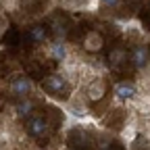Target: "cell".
Masks as SVG:
<instances>
[{"instance_id":"obj_1","label":"cell","mask_w":150,"mask_h":150,"mask_svg":"<svg viewBox=\"0 0 150 150\" xmlns=\"http://www.w3.org/2000/svg\"><path fill=\"white\" fill-rule=\"evenodd\" d=\"M65 110L71 119H86L90 115V106H88V98L86 94H79V92H73L69 100L65 102Z\"/></svg>"},{"instance_id":"obj_2","label":"cell","mask_w":150,"mask_h":150,"mask_svg":"<svg viewBox=\"0 0 150 150\" xmlns=\"http://www.w3.org/2000/svg\"><path fill=\"white\" fill-rule=\"evenodd\" d=\"M106 79L100 77V75H94V77H90L86 81V98L88 102H100L104 96H106Z\"/></svg>"},{"instance_id":"obj_3","label":"cell","mask_w":150,"mask_h":150,"mask_svg":"<svg viewBox=\"0 0 150 150\" xmlns=\"http://www.w3.org/2000/svg\"><path fill=\"white\" fill-rule=\"evenodd\" d=\"M33 90H35V86L27 75H19V77H15L8 83V94L15 98H29L33 94Z\"/></svg>"},{"instance_id":"obj_4","label":"cell","mask_w":150,"mask_h":150,"mask_svg":"<svg viewBox=\"0 0 150 150\" xmlns=\"http://www.w3.org/2000/svg\"><path fill=\"white\" fill-rule=\"evenodd\" d=\"M44 88H46L50 94H54V96H61L63 92H67V90L71 88V83H69V79H67V75L61 71V73H50V75H46V77H44Z\"/></svg>"},{"instance_id":"obj_5","label":"cell","mask_w":150,"mask_h":150,"mask_svg":"<svg viewBox=\"0 0 150 150\" xmlns=\"http://www.w3.org/2000/svg\"><path fill=\"white\" fill-rule=\"evenodd\" d=\"M112 94H115V100H117V102H125V104H127L129 100L136 98L138 86H136L134 81L123 79V81H117V83H115V88H112Z\"/></svg>"},{"instance_id":"obj_6","label":"cell","mask_w":150,"mask_h":150,"mask_svg":"<svg viewBox=\"0 0 150 150\" xmlns=\"http://www.w3.org/2000/svg\"><path fill=\"white\" fill-rule=\"evenodd\" d=\"M81 46H83V50H86V52H90V54L100 52V50H102V46H104V35H102L98 29H92V31H88V33L83 35Z\"/></svg>"},{"instance_id":"obj_7","label":"cell","mask_w":150,"mask_h":150,"mask_svg":"<svg viewBox=\"0 0 150 150\" xmlns=\"http://www.w3.org/2000/svg\"><path fill=\"white\" fill-rule=\"evenodd\" d=\"M131 65L136 69H140V71L148 69V65H150V48L146 44H138L134 50H131Z\"/></svg>"},{"instance_id":"obj_8","label":"cell","mask_w":150,"mask_h":150,"mask_svg":"<svg viewBox=\"0 0 150 150\" xmlns=\"http://www.w3.org/2000/svg\"><path fill=\"white\" fill-rule=\"evenodd\" d=\"M46 54L50 56L52 61H56V63H63L67 56L71 54L69 52V46L65 44V40H61V38H56L54 42H50L48 44V48H46Z\"/></svg>"},{"instance_id":"obj_9","label":"cell","mask_w":150,"mask_h":150,"mask_svg":"<svg viewBox=\"0 0 150 150\" xmlns=\"http://www.w3.org/2000/svg\"><path fill=\"white\" fill-rule=\"evenodd\" d=\"M25 131L31 136V138H42L46 131H48V121L44 117H27V123H25Z\"/></svg>"},{"instance_id":"obj_10","label":"cell","mask_w":150,"mask_h":150,"mask_svg":"<svg viewBox=\"0 0 150 150\" xmlns=\"http://www.w3.org/2000/svg\"><path fill=\"white\" fill-rule=\"evenodd\" d=\"M127 104L134 106V110H138L140 115L148 117L150 115V94H144V92H138L134 100H129Z\"/></svg>"},{"instance_id":"obj_11","label":"cell","mask_w":150,"mask_h":150,"mask_svg":"<svg viewBox=\"0 0 150 150\" xmlns=\"http://www.w3.org/2000/svg\"><path fill=\"white\" fill-rule=\"evenodd\" d=\"M125 61H127L125 48H112L108 52V56H106V67L108 69H119V67H123Z\"/></svg>"},{"instance_id":"obj_12","label":"cell","mask_w":150,"mask_h":150,"mask_svg":"<svg viewBox=\"0 0 150 150\" xmlns=\"http://www.w3.org/2000/svg\"><path fill=\"white\" fill-rule=\"evenodd\" d=\"M136 138H138V123L131 119V121H127V123L123 125V129H121V140H123V144L131 146V144L136 142Z\"/></svg>"},{"instance_id":"obj_13","label":"cell","mask_w":150,"mask_h":150,"mask_svg":"<svg viewBox=\"0 0 150 150\" xmlns=\"http://www.w3.org/2000/svg\"><path fill=\"white\" fill-rule=\"evenodd\" d=\"M27 35H29V40L33 42V44H44L46 40H48V29H46V25H31L29 27V31H27Z\"/></svg>"},{"instance_id":"obj_14","label":"cell","mask_w":150,"mask_h":150,"mask_svg":"<svg viewBox=\"0 0 150 150\" xmlns=\"http://www.w3.org/2000/svg\"><path fill=\"white\" fill-rule=\"evenodd\" d=\"M33 108H35V102L29 100V98H21V102H19L13 110H15V115L17 117H21V119H27L33 115Z\"/></svg>"},{"instance_id":"obj_15","label":"cell","mask_w":150,"mask_h":150,"mask_svg":"<svg viewBox=\"0 0 150 150\" xmlns=\"http://www.w3.org/2000/svg\"><path fill=\"white\" fill-rule=\"evenodd\" d=\"M52 31L56 38H61V40H65L67 33H69V21L65 17H56L54 21H52Z\"/></svg>"},{"instance_id":"obj_16","label":"cell","mask_w":150,"mask_h":150,"mask_svg":"<svg viewBox=\"0 0 150 150\" xmlns=\"http://www.w3.org/2000/svg\"><path fill=\"white\" fill-rule=\"evenodd\" d=\"M71 146H77V148H83V146H88V134L81 129V127H77V129H73V134H71Z\"/></svg>"},{"instance_id":"obj_17","label":"cell","mask_w":150,"mask_h":150,"mask_svg":"<svg viewBox=\"0 0 150 150\" xmlns=\"http://www.w3.org/2000/svg\"><path fill=\"white\" fill-rule=\"evenodd\" d=\"M119 2L121 0H98V4L102 8H115V6H119Z\"/></svg>"},{"instance_id":"obj_18","label":"cell","mask_w":150,"mask_h":150,"mask_svg":"<svg viewBox=\"0 0 150 150\" xmlns=\"http://www.w3.org/2000/svg\"><path fill=\"white\" fill-rule=\"evenodd\" d=\"M65 2H67V4H71V6H81L86 0H65Z\"/></svg>"}]
</instances>
